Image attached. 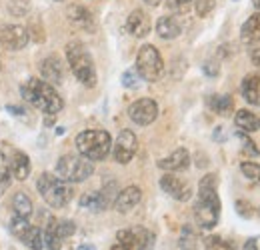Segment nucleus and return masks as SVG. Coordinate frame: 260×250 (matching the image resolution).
I'll return each mask as SVG.
<instances>
[{
	"label": "nucleus",
	"instance_id": "f257e3e1",
	"mask_svg": "<svg viewBox=\"0 0 260 250\" xmlns=\"http://www.w3.org/2000/svg\"><path fill=\"white\" fill-rule=\"evenodd\" d=\"M218 178L216 174H206L198 184V200L194 204V218L200 228L210 230L218 224L220 198H218Z\"/></svg>",
	"mask_w": 260,
	"mask_h": 250
},
{
	"label": "nucleus",
	"instance_id": "f03ea898",
	"mask_svg": "<svg viewBox=\"0 0 260 250\" xmlns=\"http://www.w3.org/2000/svg\"><path fill=\"white\" fill-rule=\"evenodd\" d=\"M20 92L26 102H30L36 110H40L48 116H56L64 108V102L56 92V88L42 78H28L20 86Z\"/></svg>",
	"mask_w": 260,
	"mask_h": 250
},
{
	"label": "nucleus",
	"instance_id": "7ed1b4c3",
	"mask_svg": "<svg viewBox=\"0 0 260 250\" xmlns=\"http://www.w3.org/2000/svg\"><path fill=\"white\" fill-rule=\"evenodd\" d=\"M66 58H68L72 74L76 76L84 86L92 88L96 84V68H94V60H92L90 52L86 50V46L78 40L68 42L66 44Z\"/></svg>",
	"mask_w": 260,
	"mask_h": 250
},
{
	"label": "nucleus",
	"instance_id": "20e7f679",
	"mask_svg": "<svg viewBox=\"0 0 260 250\" xmlns=\"http://www.w3.org/2000/svg\"><path fill=\"white\" fill-rule=\"evenodd\" d=\"M112 148V138L106 130H84L76 136V150L80 156L96 162L104 160Z\"/></svg>",
	"mask_w": 260,
	"mask_h": 250
},
{
	"label": "nucleus",
	"instance_id": "39448f33",
	"mask_svg": "<svg viewBox=\"0 0 260 250\" xmlns=\"http://www.w3.org/2000/svg\"><path fill=\"white\" fill-rule=\"evenodd\" d=\"M36 188H38V192L44 198V202L48 206H52V208H62L72 198V186H70V182L62 180L60 176L50 174V172L40 174L38 182H36Z\"/></svg>",
	"mask_w": 260,
	"mask_h": 250
},
{
	"label": "nucleus",
	"instance_id": "423d86ee",
	"mask_svg": "<svg viewBox=\"0 0 260 250\" xmlns=\"http://www.w3.org/2000/svg\"><path fill=\"white\" fill-rule=\"evenodd\" d=\"M94 172V162L80 156V154H64L56 162V176H60L62 180L76 184L84 182L86 178H90Z\"/></svg>",
	"mask_w": 260,
	"mask_h": 250
},
{
	"label": "nucleus",
	"instance_id": "0eeeda50",
	"mask_svg": "<svg viewBox=\"0 0 260 250\" xmlns=\"http://www.w3.org/2000/svg\"><path fill=\"white\" fill-rule=\"evenodd\" d=\"M136 72L146 82H156L164 74V62L156 46L144 44L136 54Z\"/></svg>",
	"mask_w": 260,
	"mask_h": 250
},
{
	"label": "nucleus",
	"instance_id": "6e6552de",
	"mask_svg": "<svg viewBox=\"0 0 260 250\" xmlns=\"http://www.w3.org/2000/svg\"><path fill=\"white\" fill-rule=\"evenodd\" d=\"M128 116L134 124L138 126H148L152 124L158 116V104L152 98H138L128 106Z\"/></svg>",
	"mask_w": 260,
	"mask_h": 250
},
{
	"label": "nucleus",
	"instance_id": "1a4fd4ad",
	"mask_svg": "<svg viewBox=\"0 0 260 250\" xmlns=\"http://www.w3.org/2000/svg\"><path fill=\"white\" fill-rule=\"evenodd\" d=\"M152 232L146 230V228H124L118 230L116 240L118 244H122L126 250H146L148 246L152 244Z\"/></svg>",
	"mask_w": 260,
	"mask_h": 250
},
{
	"label": "nucleus",
	"instance_id": "9d476101",
	"mask_svg": "<svg viewBox=\"0 0 260 250\" xmlns=\"http://www.w3.org/2000/svg\"><path fill=\"white\" fill-rule=\"evenodd\" d=\"M138 148V140L136 134L132 130H122L116 138V142H112V156L118 164H128Z\"/></svg>",
	"mask_w": 260,
	"mask_h": 250
},
{
	"label": "nucleus",
	"instance_id": "9b49d317",
	"mask_svg": "<svg viewBox=\"0 0 260 250\" xmlns=\"http://www.w3.org/2000/svg\"><path fill=\"white\" fill-rule=\"evenodd\" d=\"M114 190H116V184L110 182L98 192H88L80 198V206L90 212H102L114 202Z\"/></svg>",
	"mask_w": 260,
	"mask_h": 250
},
{
	"label": "nucleus",
	"instance_id": "f8f14e48",
	"mask_svg": "<svg viewBox=\"0 0 260 250\" xmlns=\"http://www.w3.org/2000/svg\"><path fill=\"white\" fill-rule=\"evenodd\" d=\"M0 44L6 50H22L28 44V28L20 24H4L0 28Z\"/></svg>",
	"mask_w": 260,
	"mask_h": 250
},
{
	"label": "nucleus",
	"instance_id": "ddd939ff",
	"mask_svg": "<svg viewBox=\"0 0 260 250\" xmlns=\"http://www.w3.org/2000/svg\"><path fill=\"white\" fill-rule=\"evenodd\" d=\"M160 188H162L168 196H172L174 200H180V202H186V200L190 198V194H192L190 184L184 182L180 176H174L172 172H166V174L160 178Z\"/></svg>",
	"mask_w": 260,
	"mask_h": 250
},
{
	"label": "nucleus",
	"instance_id": "4468645a",
	"mask_svg": "<svg viewBox=\"0 0 260 250\" xmlns=\"http://www.w3.org/2000/svg\"><path fill=\"white\" fill-rule=\"evenodd\" d=\"M40 74H42V80H46L48 84H60L64 80V66L60 62V58L46 56L40 64Z\"/></svg>",
	"mask_w": 260,
	"mask_h": 250
},
{
	"label": "nucleus",
	"instance_id": "2eb2a0df",
	"mask_svg": "<svg viewBox=\"0 0 260 250\" xmlns=\"http://www.w3.org/2000/svg\"><path fill=\"white\" fill-rule=\"evenodd\" d=\"M142 200V190L138 186H126L124 190H120L114 198V208L120 212V214H126L130 212L138 202Z\"/></svg>",
	"mask_w": 260,
	"mask_h": 250
},
{
	"label": "nucleus",
	"instance_id": "dca6fc26",
	"mask_svg": "<svg viewBox=\"0 0 260 250\" xmlns=\"http://www.w3.org/2000/svg\"><path fill=\"white\" fill-rule=\"evenodd\" d=\"M126 30L136 38H144L150 32V18L144 10H132L126 20Z\"/></svg>",
	"mask_w": 260,
	"mask_h": 250
},
{
	"label": "nucleus",
	"instance_id": "f3484780",
	"mask_svg": "<svg viewBox=\"0 0 260 250\" xmlns=\"http://www.w3.org/2000/svg\"><path fill=\"white\" fill-rule=\"evenodd\" d=\"M190 164V154L186 148H176L172 154H168L166 158L158 160V166L166 172H178V170H184L188 168Z\"/></svg>",
	"mask_w": 260,
	"mask_h": 250
},
{
	"label": "nucleus",
	"instance_id": "a211bd4d",
	"mask_svg": "<svg viewBox=\"0 0 260 250\" xmlns=\"http://www.w3.org/2000/svg\"><path fill=\"white\" fill-rule=\"evenodd\" d=\"M30 170H32L30 158L24 152L16 150L10 158V176H14L16 180H26V178L30 176Z\"/></svg>",
	"mask_w": 260,
	"mask_h": 250
},
{
	"label": "nucleus",
	"instance_id": "6ab92c4d",
	"mask_svg": "<svg viewBox=\"0 0 260 250\" xmlns=\"http://www.w3.org/2000/svg\"><path fill=\"white\" fill-rule=\"evenodd\" d=\"M68 20L74 24V26H78V28H84V30H92L94 28V18L92 14L84 8V6H78V4H72L68 6Z\"/></svg>",
	"mask_w": 260,
	"mask_h": 250
},
{
	"label": "nucleus",
	"instance_id": "aec40b11",
	"mask_svg": "<svg viewBox=\"0 0 260 250\" xmlns=\"http://www.w3.org/2000/svg\"><path fill=\"white\" fill-rule=\"evenodd\" d=\"M240 90H242V96L246 102L260 106V74H248L242 80Z\"/></svg>",
	"mask_w": 260,
	"mask_h": 250
},
{
	"label": "nucleus",
	"instance_id": "412c9836",
	"mask_svg": "<svg viewBox=\"0 0 260 250\" xmlns=\"http://www.w3.org/2000/svg\"><path fill=\"white\" fill-rule=\"evenodd\" d=\"M156 32H158L160 38L172 40V38L180 36L182 26H180L178 18H174V16H162V18H158V22H156Z\"/></svg>",
	"mask_w": 260,
	"mask_h": 250
},
{
	"label": "nucleus",
	"instance_id": "4be33fe9",
	"mask_svg": "<svg viewBox=\"0 0 260 250\" xmlns=\"http://www.w3.org/2000/svg\"><path fill=\"white\" fill-rule=\"evenodd\" d=\"M234 124L240 132H256L260 128V118L254 112H250L246 108H240L234 116Z\"/></svg>",
	"mask_w": 260,
	"mask_h": 250
},
{
	"label": "nucleus",
	"instance_id": "5701e85b",
	"mask_svg": "<svg viewBox=\"0 0 260 250\" xmlns=\"http://www.w3.org/2000/svg\"><path fill=\"white\" fill-rule=\"evenodd\" d=\"M18 240L24 246H28L30 250H42L44 248V232L38 226H32V224L18 236Z\"/></svg>",
	"mask_w": 260,
	"mask_h": 250
},
{
	"label": "nucleus",
	"instance_id": "b1692460",
	"mask_svg": "<svg viewBox=\"0 0 260 250\" xmlns=\"http://www.w3.org/2000/svg\"><path fill=\"white\" fill-rule=\"evenodd\" d=\"M240 38H242V42H246V44L260 42V14L250 16V18L242 24Z\"/></svg>",
	"mask_w": 260,
	"mask_h": 250
},
{
	"label": "nucleus",
	"instance_id": "393cba45",
	"mask_svg": "<svg viewBox=\"0 0 260 250\" xmlns=\"http://www.w3.org/2000/svg\"><path fill=\"white\" fill-rule=\"evenodd\" d=\"M208 104H210V108L220 116H230L234 112V100L228 94H216L208 100Z\"/></svg>",
	"mask_w": 260,
	"mask_h": 250
},
{
	"label": "nucleus",
	"instance_id": "a878e982",
	"mask_svg": "<svg viewBox=\"0 0 260 250\" xmlns=\"http://www.w3.org/2000/svg\"><path fill=\"white\" fill-rule=\"evenodd\" d=\"M62 240L64 238L58 234V228H56V218H50L46 224V230H44V246L48 250H60Z\"/></svg>",
	"mask_w": 260,
	"mask_h": 250
},
{
	"label": "nucleus",
	"instance_id": "bb28decb",
	"mask_svg": "<svg viewBox=\"0 0 260 250\" xmlns=\"http://www.w3.org/2000/svg\"><path fill=\"white\" fill-rule=\"evenodd\" d=\"M32 208L34 206H32V200H30L28 194H24V192H16L14 194V198H12V210H14V214L28 218L30 214H32Z\"/></svg>",
	"mask_w": 260,
	"mask_h": 250
},
{
	"label": "nucleus",
	"instance_id": "cd10ccee",
	"mask_svg": "<svg viewBox=\"0 0 260 250\" xmlns=\"http://www.w3.org/2000/svg\"><path fill=\"white\" fill-rule=\"evenodd\" d=\"M198 246V236L190 226H184L180 234V248L182 250H194Z\"/></svg>",
	"mask_w": 260,
	"mask_h": 250
},
{
	"label": "nucleus",
	"instance_id": "c85d7f7f",
	"mask_svg": "<svg viewBox=\"0 0 260 250\" xmlns=\"http://www.w3.org/2000/svg\"><path fill=\"white\" fill-rule=\"evenodd\" d=\"M204 248L206 250H234V246L228 240L220 238V236H206L204 238Z\"/></svg>",
	"mask_w": 260,
	"mask_h": 250
},
{
	"label": "nucleus",
	"instance_id": "c756f323",
	"mask_svg": "<svg viewBox=\"0 0 260 250\" xmlns=\"http://www.w3.org/2000/svg\"><path fill=\"white\" fill-rule=\"evenodd\" d=\"M30 226V222H28V218H24V216H18V214H14L12 216V220H10V224H8V228H10V232L18 238L26 228Z\"/></svg>",
	"mask_w": 260,
	"mask_h": 250
},
{
	"label": "nucleus",
	"instance_id": "7c9ffc66",
	"mask_svg": "<svg viewBox=\"0 0 260 250\" xmlns=\"http://www.w3.org/2000/svg\"><path fill=\"white\" fill-rule=\"evenodd\" d=\"M240 170H242V174L248 178V180L260 182V164H256V162H242Z\"/></svg>",
	"mask_w": 260,
	"mask_h": 250
},
{
	"label": "nucleus",
	"instance_id": "2f4dec72",
	"mask_svg": "<svg viewBox=\"0 0 260 250\" xmlns=\"http://www.w3.org/2000/svg\"><path fill=\"white\" fill-rule=\"evenodd\" d=\"M214 0H194V8L198 16H208L214 10Z\"/></svg>",
	"mask_w": 260,
	"mask_h": 250
},
{
	"label": "nucleus",
	"instance_id": "473e14b6",
	"mask_svg": "<svg viewBox=\"0 0 260 250\" xmlns=\"http://www.w3.org/2000/svg\"><path fill=\"white\" fill-rule=\"evenodd\" d=\"M56 228H58V234L62 238H68V236H72L74 232H76V226H74L72 220H56Z\"/></svg>",
	"mask_w": 260,
	"mask_h": 250
},
{
	"label": "nucleus",
	"instance_id": "72a5a7b5",
	"mask_svg": "<svg viewBox=\"0 0 260 250\" xmlns=\"http://www.w3.org/2000/svg\"><path fill=\"white\" fill-rule=\"evenodd\" d=\"M192 4V0H166V6L172 12H186Z\"/></svg>",
	"mask_w": 260,
	"mask_h": 250
},
{
	"label": "nucleus",
	"instance_id": "f704fd0d",
	"mask_svg": "<svg viewBox=\"0 0 260 250\" xmlns=\"http://www.w3.org/2000/svg\"><path fill=\"white\" fill-rule=\"evenodd\" d=\"M238 140L242 142V150H244L248 156H258V154H260V152H258V148L254 146V142H252V140H250L244 132H240V134H238Z\"/></svg>",
	"mask_w": 260,
	"mask_h": 250
},
{
	"label": "nucleus",
	"instance_id": "c9c22d12",
	"mask_svg": "<svg viewBox=\"0 0 260 250\" xmlns=\"http://www.w3.org/2000/svg\"><path fill=\"white\" fill-rule=\"evenodd\" d=\"M140 76H138V72H136V68H132V70H126V72L122 74V84L126 86V88H136L140 82Z\"/></svg>",
	"mask_w": 260,
	"mask_h": 250
},
{
	"label": "nucleus",
	"instance_id": "e433bc0d",
	"mask_svg": "<svg viewBox=\"0 0 260 250\" xmlns=\"http://www.w3.org/2000/svg\"><path fill=\"white\" fill-rule=\"evenodd\" d=\"M0 180H10V158L0 150Z\"/></svg>",
	"mask_w": 260,
	"mask_h": 250
},
{
	"label": "nucleus",
	"instance_id": "4c0bfd02",
	"mask_svg": "<svg viewBox=\"0 0 260 250\" xmlns=\"http://www.w3.org/2000/svg\"><path fill=\"white\" fill-rule=\"evenodd\" d=\"M236 212L240 214L242 218H252L254 216V208H252V204L248 200H238L236 202Z\"/></svg>",
	"mask_w": 260,
	"mask_h": 250
},
{
	"label": "nucleus",
	"instance_id": "58836bf2",
	"mask_svg": "<svg viewBox=\"0 0 260 250\" xmlns=\"http://www.w3.org/2000/svg\"><path fill=\"white\" fill-rule=\"evenodd\" d=\"M204 72H206L208 76H216V74H218V64L206 62V64H204Z\"/></svg>",
	"mask_w": 260,
	"mask_h": 250
},
{
	"label": "nucleus",
	"instance_id": "ea45409f",
	"mask_svg": "<svg viewBox=\"0 0 260 250\" xmlns=\"http://www.w3.org/2000/svg\"><path fill=\"white\" fill-rule=\"evenodd\" d=\"M244 250H258V240L256 238H248L244 242Z\"/></svg>",
	"mask_w": 260,
	"mask_h": 250
},
{
	"label": "nucleus",
	"instance_id": "a19ab883",
	"mask_svg": "<svg viewBox=\"0 0 260 250\" xmlns=\"http://www.w3.org/2000/svg\"><path fill=\"white\" fill-rule=\"evenodd\" d=\"M250 60H252L256 66H260V46H258V48H254V50L250 52Z\"/></svg>",
	"mask_w": 260,
	"mask_h": 250
},
{
	"label": "nucleus",
	"instance_id": "79ce46f5",
	"mask_svg": "<svg viewBox=\"0 0 260 250\" xmlns=\"http://www.w3.org/2000/svg\"><path fill=\"white\" fill-rule=\"evenodd\" d=\"M10 186V180H0V196L6 192V188Z\"/></svg>",
	"mask_w": 260,
	"mask_h": 250
},
{
	"label": "nucleus",
	"instance_id": "37998d69",
	"mask_svg": "<svg viewBox=\"0 0 260 250\" xmlns=\"http://www.w3.org/2000/svg\"><path fill=\"white\" fill-rule=\"evenodd\" d=\"M144 2H146L148 6H158V4H160V0H144Z\"/></svg>",
	"mask_w": 260,
	"mask_h": 250
},
{
	"label": "nucleus",
	"instance_id": "c03bdc74",
	"mask_svg": "<svg viewBox=\"0 0 260 250\" xmlns=\"http://www.w3.org/2000/svg\"><path fill=\"white\" fill-rule=\"evenodd\" d=\"M78 250H96L92 244H82V246H78Z\"/></svg>",
	"mask_w": 260,
	"mask_h": 250
},
{
	"label": "nucleus",
	"instance_id": "a18cd8bd",
	"mask_svg": "<svg viewBox=\"0 0 260 250\" xmlns=\"http://www.w3.org/2000/svg\"><path fill=\"white\" fill-rule=\"evenodd\" d=\"M110 250H126V248H124V246H122V244H118V242H116V244H114V246H112V248H110Z\"/></svg>",
	"mask_w": 260,
	"mask_h": 250
},
{
	"label": "nucleus",
	"instance_id": "49530a36",
	"mask_svg": "<svg viewBox=\"0 0 260 250\" xmlns=\"http://www.w3.org/2000/svg\"><path fill=\"white\" fill-rule=\"evenodd\" d=\"M252 4H254V8H256L258 14H260V0H252Z\"/></svg>",
	"mask_w": 260,
	"mask_h": 250
},
{
	"label": "nucleus",
	"instance_id": "de8ad7c7",
	"mask_svg": "<svg viewBox=\"0 0 260 250\" xmlns=\"http://www.w3.org/2000/svg\"><path fill=\"white\" fill-rule=\"evenodd\" d=\"M54 2H60V0H54Z\"/></svg>",
	"mask_w": 260,
	"mask_h": 250
}]
</instances>
